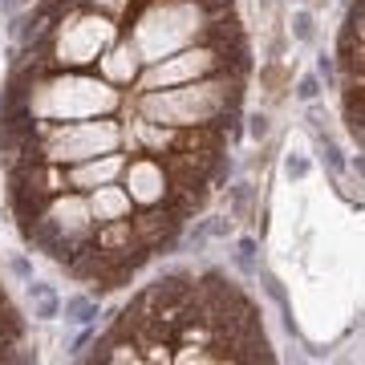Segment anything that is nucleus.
Segmentation results:
<instances>
[{"instance_id":"9d476101","label":"nucleus","mask_w":365,"mask_h":365,"mask_svg":"<svg viewBox=\"0 0 365 365\" xmlns=\"http://www.w3.org/2000/svg\"><path fill=\"white\" fill-rule=\"evenodd\" d=\"M138 49H134L130 41L126 45H118V49H110L102 57V73H106V81H130L134 73H138Z\"/></svg>"},{"instance_id":"412c9836","label":"nucleus","mask_w":365,"mask_h":365,"mask_svg":"<svg viewBox=\"0 0 365 365\" xmlns=\"http://www.w3.org/2000/svg\"><path fill=\"white\" fill-rule=\"evenodd\" d=\"M9 272H13L21 284H29V280H33V260H29L25 252H13V256H9Z\"/></svg>"},{"instance_id":"39448f33","label":"nucleus","mask_w":365,"mask_h":365,"mask_svg":"<svg viewBox=\"0 0 365 365\" xmlns=\"http://www.w3.org/2000/svg\"><path fill=\"white\" fill-rule=\"evenodd\" d=\"M122 138L114 122H69L61 130H53L49 146H45V155L53 163H86V158H98V155H110Z\"/></svg>"},{"instance_id":"20e7f679","label":"nucleus","mask_w":365,"mask_h":365,"mask_svg":"<svg viewBox=\"0 0 365 365\" xmlns=\"http://www.w3.org/2000/svg\"><path fill=\"white\" fill-rule=\"evenodd\" d=\"M114 41V25L106 16H69L53 37V57L61 66H90Z\"/></svg>"},{"instance_id":"f8f14e48","label":"nucleus","mask_w":365,"mask_h":365,"mask_svg":"<svg viewBox=\"0 0 365 365\" xmlns=\"http://www.w3.org/2000/svg\"><path fill=\"white\" fill-rule=\"evenodd\" d=\"M284 33H288V41H297V45H317V37H321L317 9H309V4H297V9L288 13V21H284Z\"/></svg>"},{"instance_id":"a211bd4d","label":"nucleus","mask_w":365,"mask_h":365,"mask_svg":"<svg viewBox=\"0 0 365 365\" xmlns=\"http://www.w3.org/2000/svg\"><path fill=\"white\" fill-rule=\"evenodd\" d=\"M309 175H313V158L304 155V150H292V146H288L284 150V179L288 182H304Z\"/></svg>"},{"instance_id":"0eeeda50","label":"nucleus","mask_w":365,"mask_h":365,"mask_svg":"<svg viewBox=\"0 0 365 365\" xmlns=\"http://www.w3.org/2000/svg\"><path fill=\"white\" fill-rule=\"evenodd\" d=\"M130 191L126 187H110V182H102V187H93V199H90V211L98 223H110V220H126L130 215Z\"/></svg>"},{"instance_id":"f03ea898","label":"nucleus","mask_w":365,"mask_h":365,"mask_svg":"<svg viewBox=\"0 0 365 365\" xmlns=\"http://www.w3.org/2000/svg\"><path fill=\"white\" fill-rule=\"evenodd\" d=\"M199 29H203V13L195 0H155L150 13L134 25L130 45L143 61H163L179 45H187Z\"/></svg>"},{"instance_id":"ddd939ff","label":"nucleus","mask_w":365,"mask_h":365,"mask_svg":"<svg viewBox=\"0 0 365 365\" xmlns=\"http://www.w3.org/2000/svg\"><path fill=\"white\" fill-rule=\"evenodd\" d=\"M256 280H260L264 297H268V300L276 304V309L284 313V329L292 333V337H297V321H292V300H288V288H284V280H280V276H276L272 268H268V264L260 268V276H256Z\"/></svg>"},{"instance_id":"f257e3e1","label":"nucleus","mask_w":365,"mask_h":365,"mask_svg":"<svg viewBox=\"0 0 365 365\" xmlns=\"http://www.w3.org/2000/svg\"><path fill=\"white\" fill-rule=\"evenodd\" d=\"M232 106H244V81L240 73L211 81H191L182 90H150L143 98V118L146 122H163V126H207V122H220Z\"/></svg>"},{"instance_id":"6ab92c4d","label":"nucleus","mask_w":365,"mask_h":365,"mask_svg":"<svg viewBox=\"0 0 365 365\" xmlns=\"http://www.w3.org/2000/svg\"><path fill=\"white\" fill-rule=\"evenodd\" d=\"M244 134H248L256 146H264L268 138H272V114H268V110H252V114H248V126H244Z\"/></svg>"},{"instance_id":"4be33fe9","label":"nucleus","mask_w":365,"mask_h":365,"mask_svg":"<svg viewBox=\"0 0 365 365\" xmlns=\"http://www.w3.org/2000/svg\"><path fill=\"white\" fill-rule=\"evenodd\" d=\"M13 4H25V0H13Z\"/></svg>"},{"instance_id":"9b49d317","label":"nucleus","mask_w":365,"mask_h":365,"mask_svg":"<svg viewBox=\"0 0 365 365\" xmlns=\"http://www.w3.org/2000/svg\"><path fill=\"white\" fill-rule=\"evenodd\" d=\"M122 167H126V163H122L118 155H106L102 163L93 158V163H86V167L73 170L69 182H73V187H102V182H110L114 175H122Z\"/></svg>"},{"instance_id":"f3484780","label":"nucleus","mask_w":365,"mask_h":365,"mask_svg":"<svg viewBox=\"0 0 365 365\" xmlns=\"http://www.w3.org/2000/svg\"><path fill=\"white\" fill-rule=\"evenodd\" d=\"M292 98H297L300 106L321 102V98H325V81L317 78V69H309V73H300V78L292 81Z\"/></svg>"},{"instance_id":"aec40b11","label":"nucleus","mask_w":365,"mask_h":365,"mask_svg":"<svg viewBox=\"0 0 365 365\" xmlns=\"http://www.w3.org/2000/svg\"><path fill=\"white\" fill-rule=\"evenodd\" d=\"M317 78L325 81V90H337V61H333V57H329V53H317Z\"/></svg>"},{"instance_id":"423d86ee","label":"nucleus","mask_w":365,"mask_h":365,"mask_svg":"<svg viewBox=\"0 0 365 365\" xmlns=\"http://www.w3.org/2000/svg\"><path fill=\"white\" fill-rule=\"evenodd\" d=\"M122 175H126V191L134 203H158L167 195V175H163V163H155V158H138L130 167H122Z\"/></svg>"},{"instance_id":"4468645a","label":"nucleus","mask_w":365,"mask_h":365,"mask_svg":"<svg viewBox=\"0 0 365 365\" xmlns=\"http://www.w3.org/2000/svg\"><path fill=\"white\" fill-rule=\"evenodd\" d=\"M232 268L240 276H260V268H264V256H260V240L256 235H240L235 240V248H232Z\"/></svg>"},{"instance_id":"1a4fd4ad","label":"nucleus","mask_w":365,"mask_h":365,"mask_svg":"<svg viewBox=\"0 0 365 365\" xmlns=\"http://www.w3.org/2000/svg\"><path fill=\"white\" fill-rule=\"evenodd\" d=\"M309 134H313V155H317V163H325L329 175H333V179H341V175H345V167H349L345 146L333 138V130H329V126H321V130H309Z\"/></svg>"},{"instance_id":"7ed1b4c3","label":"nucleus","mask_w":365,"mask_h":365,"mask_svg":"<svg viewBox=\"0 0 365 365\" xmlns=\"http://www.w3.org/2000/svg\"><path fill=\"white\" fill-rule=\"evenodd\" d=\"M118 106V90H110V81L93 78H57L45 81L37 90V102L29 98V110H37L45 118H66V122H81V118H98Z\"/></svg>"},{"instance_id":"2eb2a0df","label":"nucleus","mask_w":365,"mask_h":365,"mask_svg":"<svg viewBox=\"0 0 365 365\" xmlns=\"http://www.w3.org/2000/svg\"><path fill=\"white\" fill-rule=\"evenodd\" d=\"M29 304H33V317L37 321H57L61 317V297L45 280H29Z\"/></svg>"},{"instance_id":"dca6fc26","label":"nucleus","mask_w":365,"mask_h":365,"mask_svg":"<svg viewBox=\"0 0 365 365\" xmlns=\"http://www.w3.org/2000/svg\"><path fill=\"white\" fill-rule=\"evenodd\" d=\"M61 317H66V325H93L98 321V300L78 292V297H66L61 300Z\"/></svg>"},{"instance_id":"6e6552de","label":"nucleus","mask_w":365,"mask_h":365,"mask_svg":"<svg viewBox=\"0 0 365 365\" xmlns=\"http://www.w3.org/2000/svg\"><path fill=\"white\" fill-rule=\"evenodd\" d=\"M256 199H260V187L244 175V179H232L223 187V207L232 220H248L252 211H256Z\"/></svg>"}]
</instances>
